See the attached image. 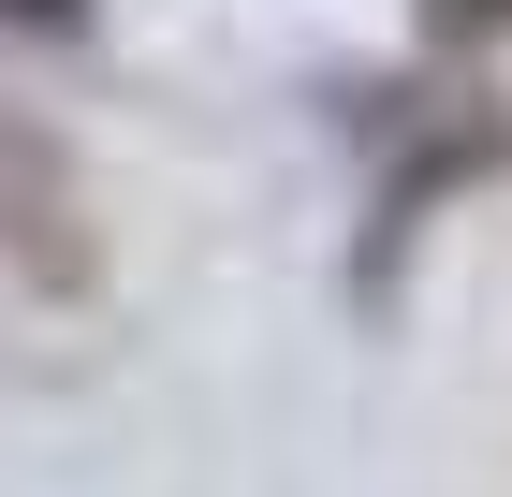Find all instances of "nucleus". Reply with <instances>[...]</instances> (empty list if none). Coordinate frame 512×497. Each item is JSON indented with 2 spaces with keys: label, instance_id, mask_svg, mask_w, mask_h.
<instances>
[{
  "label": "nucleus",
  "instance_id": "obj_1",
  "mask_svg": "<svg viewBox=\"0 0 512 497\" xmlns=\"http://www.w3.org/2000/svg\"><path fill=\"white\" fill-rule=\"evenodd\" d=\"M0 264L30 293H88V191H74V147L30 103H0Z\"/></svg>",
  "mask_w": 512,
  "mask_h": 497
},
{
  "label": "nucleus",
  "instance_id": "obj_2",
  "mask_svg": "<svg viewBox=\"0 0 512 497\" xmlns=\"http://www.w3.org/2000/svg\"><path fill=\"white\" fill-rule=\"evenodd\" d=\"M439 30H512V0H425Z\"/></svg>",
  "mask_w": 512,
  "mask_h": 497
}]
</instances>
